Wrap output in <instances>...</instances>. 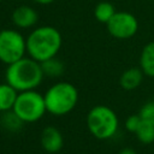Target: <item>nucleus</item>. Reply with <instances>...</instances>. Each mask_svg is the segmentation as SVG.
Here are the masks:
<instances>
[{
	"label": "nucleus",
	"mask_w": 154,
	"mask_h": 154,
	"mask_svg": "<svg viewBox=\"0 0 154 154\" xmlns=\"http://www.w3.org/2000/svg\"><path fill=\"white\" fill-rule=\"evenodd\" d=\"M140 69L146 76L154 78V41L147 43L142 48L140 55Z\"/></svg>",
	"instance_id": "9b49d317"
},
{
	"label": "nucleus",
	"mask_w": 154,
	"mask_h": 154,
	"mask_svg": "<svg viewBox=\"0 0 154 154\" xmlns=\"http://www.w3.org/2000/svg\"><path fill=\"white\" fill-rule=\"evenodd\" d=\"M1 1H2V0H0V2H1Z\"/></svg>",
	"instance_id": "5701e85b"
},
{
	"label": "nucleus",
	"mask_w": 154,
	"mask_h": 154,
	"mask_svg": "<svg viewBox=\"0 0 154 154\" xmlns=\"http://www.w3.org/2000/svg\"><path fill=\"white\" fill-rule=\"evenodd\" d=\"M43 97L47 112L55 117H61L69 114L76 107L78 90L70 82H58L46 90Z\"/></svg>",
	"instance_id": "7ed1b4c3"
},
{
	"label": "nucleus",
	"mask_w": 154,
	"mask_h": 154,
	"mask_svg": "<svg viewBox=\"0 0 154 154\" xmlns=\"http://www.w3.org/2000/svg\"><path fill=\"white\" fill-rule=\"evenodd\" d=\"M12 22L19 29H29L37 23L38 14L37 12L28 5H20L14 8L12 12Z\"/></svg>",
	"instance_id": "1a4fd4ad"
},
{
	"label": "nucleus",
	"mask_w": 154,
	"mask_h": 154,
	"mask_svg": "<svg viewBox=\"0 0 154 154\" xmlns=\"http://www.w3.org/2000/svg\"><path fill=\"white\" fill-rule=\"evenodd\" d=\"M118 154H137V153H136V150H135L134 148L125 147V148H123L122 150H119V153H118Z\"/></svg>",
	"instance_id": "6ab92c4d"
},
{
	"label": "nucleus",
	"mask_w": 154,
	"mask_h": 154,
	"mask_svg": "<svg viewBox=\"0 0 154 154\" xmlns=\"http://www.w3.org/2000/svg\"><path fill=\"white\" fill-rule=\"evenodd\" d=\"M137 140L143 144H150L154 142V124L143 122L140 124L138 129L135 132Z\"/></svg>",
	"instance_id": "dca6fc26"
},
{
	"label": "nucleus",
	"mask_w": 154,
	"mask_h": 154,
	"mask_svg": "<svg viewBox=\"0 0 154 154\" xmlns=\"http://www.w3.org/2000/svg\"><path fill=\"white\" fill-rule=\"evenodd\" d=\"M26 53V40L14 29L0 30V61L11 65L24 58Z\"/></svg>",
	"instance_id": "423d86ee"
},
{
	"label": "nucleus",
	"mask_w": 154,
	"mask_h": 154,
	"mask_svg": "<svg viewBox=\"0 0 154 154\" xmlns=\"http://www.w3.org/2000/svg\"><path fill=\"white\" fill-rule=\"evenodd\" d=\"M153 102H154V97H153Z\"/></svg>",
	"instance_id": "4be33fe9"
},
{
	"label": "nucleus",
	"mask_w": 154,
	"mask_h": 154,
	"mask_svg": "<svg viewBox=\"0 0 154 154\" xmlns=\"http://www.w3.org/2000/svg\"><path fill=\"white\" fill-rule=\"evenodd\" d=\"M40 64H41L43 75L47 77H59L64 73V70H65L63 61H60L55 57L51 58L43 63H40Z\"/></svg>",
	"instance_id": "2eb2a0df"
},
{
	"label": "nucleus",
	"mask_w": 154,
	"mask_h": 154,
	"mask_svg": "<svg viewBox=\"0 0 154 154\" xmlns=\"http://www.w3.org/2000/svg\"><path fill=\"white\" fill-rule=\"evenodd\" d=\"M40 143L46 153L55 154L59 153L64 147V136L58 128L48 125L41 132Z\"/></svg>",
	"instance_id": "6e6552de"
},
{
	"label": "nucleus",
	"mask_w": 154,
	"mask_h": 154,
	"mask_svg": "<svg viewBox=\"0 0 154 154\" xmlns=\"http://www.w3.org/2000/svg\"><path fill=\"white\" fill-rule=\"evenodd\" d=\"M25 123L11 109L1 113V126L5 128L10 132H18L22 130Z\"/></svg>",
	"instance_id": "ddd939ff"
},
{
	"label": "nucleus",
	"mask_w": 154,
	"mask_h": 154,
	"mask_svg": "<svg viewBox=\"0 0 154 154\" xmlns=\"http://www.w3.org/2000/svg\"><path fill=\"white\" fill-rule=\"evenodd\" d=\"M0 128H1V113H0Z\"/></svg>",
	"instance_id": "412c9836"
},
{
	"label": "nucleus",
	"mask_w": 154,
	"mask_h": 154,
	"mask_svg": "<svg viewBox=\"0 0 154 154\" xmlns=\"http://www.w3.org/2000/svg\"><path fill=\"white\" fill-rule=\"evenodd\" d=\"M141 123H142V119L140 118V116H138V114H132V116H129V117L125 119L124 126H125L126 131L135 134Z\"/></svg>",
	"instance_id": "a211bd4d"
},
{
	"label": "nucleus",
	"mask_w": 154,
	"mask_h": 154,
	"mask_svg": "<svg viewBox=\"0 0 154 154\" xmlns=\"http://www.w3.org/2000/svg\"><path fill=\"white\" fill-rule=\"evenodd\" d=\"M26 40V53L38 63H43L57 57L63 45L60 31L51 25H43L34 29Z\"/></svg>",
	"instance_id": "f257e3e1"
},
{
	"label": "nucleus",
	"mask_w": 154,
	"mask_h": 154,
	"mask_svg": "<svg viewBox=\"0 0 154 154\" xmlns=\"http://www.w3.org/2000/svg\"><path fill=\"white\" fill-rule=\"evenodd\" d=\"M116 12L117 11H116L114 6L107 1L99 2L94 8V16H95L96 20L100 23H105V24L108 23V20L114 16Z\"/></svg>",
	"instance_id": "4468645a"
},
{
	"label": "nucleus",
	"mask_w": 154,
	"mask_h": 154,
	"mask_svg": "<svg viewBox=\"0 0 154 154\" xmlns=\"http://www.w3.org/2000/svg\"><path fill=\"white\" fill-rule=\"evenodd\" d=\"M18 91L8 83L0 84V113L11 111L17 100Z\"/></svg>",
	"instance_id": "f8f14e48"
},
{
	"label": "nucleus",
	"mask_w": 154,
	"mask_h": 154,
	"mask_svg": "<svg viewBox=\"0 0 154 154\" xmlns=\"http://www.w3.org/2000/svg\"><path fill=\"white\" fill-rule=\"evenodd\" d=\"M34 2H36V4H38V5H49V4H52L54 0H32Z\"/></svg>",
	"instance_id": "aec40b11"
},
{
	"label": "nucleus",
	"mask_w": 154,
	"mask_h": 154,
	"mask_svg": "<svg viewBox=\"0 0 154 154\" xmlns=\"http://www.w3.org/2000/svg\"><path fill=\"white\" fill-rule=\"evenodd\" d=\"M106 25H107L108 32L118 40L130 38L138 30L137 18L132 13L125 12V11L116 12L114 16L108 20Z\"/></svg>",
	"instance_id": "0eeeda50"
},
{
	"label": "nucleus",
	"mask_w": 154,
	"mask_h": 154,
	"mask_svg": "<svg viewBox=\"0 0 154 154\" xmlns=\"http://www.w3.org/2000/svg\"><path fill=\"white\" fill-rule=\"evenodd\" d=\"M12 111L26 124L38 122L46 113L45 97L41 93L34 90H26L18 93L17 100Z\"/></svg>",
	"instance_id": "39448f33"
},
{
	"label": "nucleus",
	"mask_w": 154,
	"mask_h": 154,
	"mask_svg": "<svg viewBox=\"0 0 154 154\" xmlns=\"http://www.w3.org/2000/svg\"><path fill=\"white\" fill-rule=\"evenodd\" d=\"M119 120L116 112L106 105H96L87 114V128L97 140H109L118 131Z\"/></svg>",
	"instance_id": "20e7f679"
},
{
	"label": "nucleus",
	"mask_w": 154,
	"mask_h": 154,
	"mask_svg": "<svg viewBox=\"0 0 154 154\" xmlns=\"http://www.w3.org/2000/svg\"><path fill=\"white\" fill-rule=\"evenodd\" d=\"M138 116L140 118L143 120V122H147V123H152L154 124V102L150 101V102H146L140 112H138Z\"/></svg>",
	"instance_id": "f3484780"
},
{
	"label": "nucleus",
	"mask_w": 154,
	"mask_h": 154,
	"mask_svg": "<svg viewBox=\"0 0 154 154\" xmlns=\"http://www.w3.org/2000/svg\"><path fill=\"white\" fill-rule=\"evenodd\" d=\"M43 77L45 75L41 64L30 57H24L18 61L7 65L5 72L6 83L13 87L18 93L36 89L41 84Z\"/></svg>",
	"instance_id": "f03ea898"
},
{
	"label": "nucleus",
	"mask_w": 154,
	"mask_h": 154,
	"mask_svg": "<svg viewBox=\"0 0 154 154\" xmlns=\"http://www.w3.org/2000/svg\"><path fill=\"white\" fill-rule=\"evenodd\" d=\"M143 75L144 73L140 67H130L122 73L119 84L124 90H135L142 83Z\"/></svg>",
	"instance_id": "9d476101"
}]
</instances>
